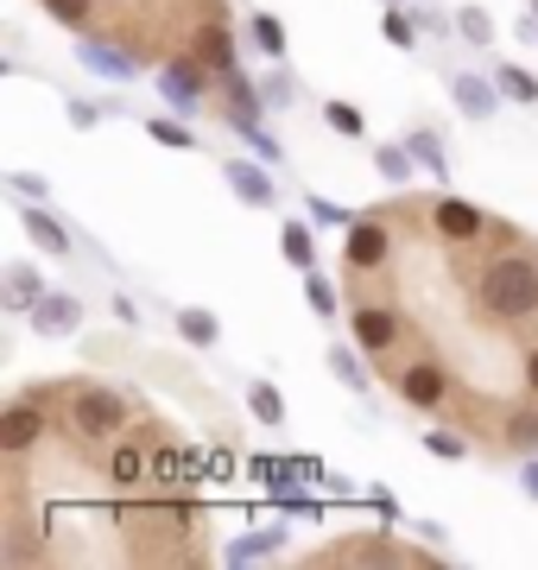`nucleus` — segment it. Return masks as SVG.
<instances>
[{
  "label": "nucleus",
  "mask_w": 538,
  "mask_h": 570,
  "mask_svg": "<svg viewBox=\"0 0 538 570\" xmlns=\"http://www.w3.org/2000/svg\"><path fill=\"white\" fill-rule=\"evenodd\" d=\"M476 298H481L488 317H500V324L532 317L538 311V261H526V254H495V261L481 266Z\"/></svg>",
  "instance_id": "f257e3e1"
},
{
  "label": "nucleus",
  "mask_w": 538,
  "mask_h": 570,
  "mask_svg": "<svg viewBox=\"0 0 538 570\" xmlns=\"http://www.w3.org/2000/svg\"><path fill=\"white\" fill-rule=\"evenodd\" d=\"M127 425V400L114 387H77V400H70V431L77 438H89V444H114Z\"/></svg>",
  "instance_id": "f03ea898"
},
{
  "label": "nucleus",
  "mask_w": 538,
  "mask_h": 570,
  "mask_svg": "<svg viewBox=\"0 0 538 570\" xmlns=\"http://www.w3.org/2000/svg\"><path fill=\"white\" fill-rule=\"evenodd\" d=\"M387 254H393V228L380 223V216H355L349 235H342V261L355 273H373V266H387Z\"/></svg>",
  "instance_id": "7ed1b4c3"
},
{
  "label": "nucleus",
  "mask_w": 538,
  "mask_h": 570,
  "mask_svg": "<svg viewBox=\"0 0 538 570\" xmlns=\"http://www.w3.org/2000/svg\"><path fill=\"white\" fill-rule=\"evenodd\" d=\"M393 387H399V400H406V406H418V412H437L444 400H450V381H444V367H437V362L399 367Z\"/></svg>",
  "instance_id": "20e7f679"
},
{
  "label": "nucleus",
  "mask_w": 538,
  "mask_h": 570,
  "mask_svg": "<svg viewBox=\"0 0 538 570\" xmlns=\"http://www.w3.org/2000/svg\"><path fill=\"white\" fill-rule=\"evenodd\" d=\"M51 431V419H44V406L39 400H13V406L0 412V450L7 456H20V450H32Z\"/></svg>",
  "instance_id": "39448f33"
},
{
  "label": "nucleus",
  "mask_w": 538,
  "mask_h": 570,
  "mask_svg": "<svg viewBox=\"0 0 538 570\" xmlns=\"http://www.w3.org/2000/svg\"><path fill=\"white\" fill-rule=\"evenodd\" d=\"M159 89H166L178 108H203V96H209V63H203V58H171L166 70H159Z\"/></svg>",
  "instance_id": "423d86ee"
},
{
  "label": "nucleus",
  "mask_w": 538,
  "mask_h": 570,
  "mask_svg": "<svg viewBox=\"0 0 538 570\" xmlns=\"http://www.w3.org/2000/svg\"><path fill=\"white\" fill-rule=\"evenodd\" d=\"M267 165H272V159H267ZM267 165H253V159H228V165H222L228 190H235L248 209H272V204H279V184L267 178Z\"/></svg>",
  "instance_id": "0eeeda50"
},
{
  "label": "nucleus",
  "mask_w": 538,
  "mask_h": 570,
  "mask_svg": "<svg viewBox=\"0 0 538 570\" xmlns=\"http://www.w3.org/2000/svg\"><path fill=\"white\" fill-rule=\"evenodd\" d=\"M431 228L444 235V242L469 247V242H481V235H488V216H481L476 204H462V197H444V204L431 209Z\"/></svg>",
  "instance_id": "6e6552de"
},
{
  "label": "nucleus",
  "mask_w": 538,
  "mask_h": 570,
  "mask_svg": "<svg viewBox=\"0 0 538 570\" xmlns=\"http://www.w3.org/2000/svg\"><path fill=\"white\" fill-rule=\"evenodd\" d=\"M450 102L469 115V121H495L500 108V82L476 77V70H450Z\"/></svg>",
  "instance_id": "1a4fd4ad"
},
{
  "label": "nucleus",
  "mask_w": 538,
  "mask_h": 570,
  "mask_svg": "<svg viewBox=\"0 0 538 570\" xmlns=\"http://www.w3.org/2000/svg\"><path fill=\"white\" fill-rule=\"evenodd\" d=\"M32 330H39V336H77V330H83V298L44 292L39 305H32Z\"/></svg>",
  "instance_id": "9d476101"
},
{
  "label": "nucleus",
  "mask_w": 538,
  "mask_h": 570,
  "mask_svg": "<svg viewBox=\"0 0 538 570\" xmlns=\"http://www.w3.org/2000/svg\"><path fill=\"white\" fill-rule=\"evenodd\" d=\"M20 223H26V242L39 247V254H51V261H63V254H70V228H63L44 204H26Z\"/></svg>",
  "instance_id": "9b49d317"
},
{
  "label": "nucleus",
  "mask_w": 538,
  "mask_h": 570,
  "mask_svg": "<svg viewBox=\"0 0 538 570\" xmlns=\"http://www.w3.org/2000/svg\"><path fill=\"white\" fill-rule=\"evenodd\" d=\"M349 330H355V343L368 348V355H380V348H393V336H399V311H387V305H361Z\"/></svg>",
  "instance_id": "f8f14e48"
},
{
  "label": "nucleus",
  "mask_w": 538,
  "mask_h": 570,
  "mask_svg": "<svg viewBox=\"0 0 538 570\" xmlns=\"http://www.w3.org/2000/svg\"><path fill=\"white\" fill-rule=\"evenodd\" d=\"M77 58H83L89 70H102L108 82H133V77H140L133 58H127L121 45H108V39H77Z\"/></svg>",
  "instance_id": "ddd939ff"
},
{
  "label": "nucleus",
  "mask_w": 538,
  "mask_h": 570,
  "mask_svg": "<svg viewBox=\"0 0 538 570\" xmlns=\"http://www.w3.org/2000/svg\"><path fill=\"white\" fill-rule=\"evenodd\" d=\"M0 279H7V311H32L44 298V279H39V266L32 261H7Z\"/></svg>",
  "instance_id": "4468645a"
},
{
  "label": "nucleus",
  "mask_w": 538,
  "mask_h": 570,
  "mask_svg": "<svg viewBox=\"0 0 538 570\" xmlns=\"http://www.w3.org/2000/svg\"><path fill=\"white\" fill-rule=\"evenodd\" d=\"M178 336H185L190 348H216V343H222V317L203 311V305H185V311H178Z\"/></svg>",
  "instance_id": "2eb2a0df"
},
{
  "label": "nucleus",
  "mask_w": 538,
  "mask_h": 570,
  "mask_svg": "<svg viewBox=\"0 0 538 570\" xmlns=\"http://www.w3.org/2000/svg\"><path fill=\"white\" fill-rule=\"evenodd\" d=\"M279 254H286V266L311 273V266H317V235L305 223H286V228H279Z\"/></svg>",
  "instance_id": "dca6fc26"
},
{
  "label": "nucleus",
  "mask_w": 538,
  "mask_h": 570,
  "mask_svg": "<svg viewBox=\"0 0 538 570\" xmlns=\"http://www.w3.org/2000/svg\"><path fill=\"white\" fill-rule=\"evenodd\" d=\"M197 58H203L216 77H235V45H228L222 26H203V32H197Z\"/></svg>",
  "instance_id": "f3484780"
},
{
  "label": "nucleus",
  "mask_w": 538,
  "mask_h": 570,
  "mask_svg": "<svg viewBox=\"0 0 538 570\" xmlns=\"http://www.w3.org/2000/svg\"><path fill=\"white\" fill-rule=\"evenodd\" d=\"M355 348H361V343H355ZM355 348H349V343H336V348H330V374H336V381H342L349 393H368L373 381H368V367H361V355H355Z\"/></svg>",
  "instance_id": "a211bd4d"
},
{
  "label": "nucleus",
  "mask_w": 538,
  "mask_h": 570,
  "mask_svg": "<svg viewBox=\"0 0 538 570\" xmlns=\"http://www.w3.org/2000/svg\"><path fill=\"white\" fill-rule=\"evenodd\" d=\"M412 165H418V153H412L406 140H399V146H380V153H373V171H380L387 184H412Z\"/></svg>",
  "instance_id": "6ab92c4d"
},
{
  "label": "nucleus",
  "mask_w": 538,
  "mask_h": 570,
  "mask_svg": "<svg viewBox=\"0 0 538 570\" xmlns=\"http://www.w3.org/2000/svg\"><path fill=\"white\" fill-rule=\"evenodd\" d=\"M146 134H152L159 146H171V153H197V146H203L185 121H171V115H152V121H146Z\"/></svg>",
  "instance_id": "aec40b11"
},
{
  "label": "nucleus",
  "mask_w": 538,
  "mask_h": 570,
  "mask_svg": "<svg viewBox=\"0 0 538 570\" xmlns=\"http://www.w3.org/2000/svg\"><path fill=\"white\" fill-rule=\"evenodd\" d=\"M495 82H500V96H514V102H538V77L526 63H500Z\"/></svg>",
  "instance_id": "412c9836"
},
{
  "label": "nucleus",
  "mask_w": 538,
  "mask_h": 570,
  "mask_svg": "<svg viewBox=\"0 0 538 570\" xmlns=\"http://www.w3.org/2000/svg\"><path fill=\"white\" fill-rule=\"evenodd\" d=\"M323 121H330V134H342V140H361V134H368V115L355 102H323Z\"/></svg>",
  "instance_id": "4be33fe9"
},
{
  "label": "nucleus",
  "mask_w": 538,
  "mask_h": 570,
  "mask_svg": "<svg viewBox=\"0 0 538 570\" xmlns=\"http://www.w3.org/2000/svg\"><path fill=\"white\" fill-rule=\"evenodd\" d=\"M248 412L260 419V425H279V419H286V400H279L272 381H253V387H248Z\"/></svg>",
  "instance_id": "5701e85b"
},
{
  "label": "nucleus",
  "mask_w": 538,
  "mask_h": 570,
  "mask_svg": "<svg viewBox=\"0 0 538 570\" xmlns=\"http://www.w3.org/2000/svg\"><path fill=\"white\" fill-rule=\"evenodd\" d=\"M406 146L418 153V165H425L431 178H444V171H450V159H444V140H437V134H425V127H418V134H406Z\"/></svg>",
  "instance_id": "b1692460"
},
{
  "label": "nucleus",
  "mask_w": 538,
  "mask_h": 570,
  "mask_svg": "<svg viewBox=\"0 0 538 570\" xmlns=\"http://www.w3.org/2000/svg\"><path fill=\"white\" fill-rule=\"evenodd\" d=\"M253 45L267 51V58H286V26H279V13H253Z\"/></svg>",
  "instance_id": "393cba45"
},
{
  "label": "nucleus",
  "mask_w": 538,
  "mask_h": 570,
  "mask_svg": "<svg viewBox=\"0 0 538 570\" xmlns=\"http://www.w3.org/2000/svg\"><path fill=\"white\" fill-rule=\"evenodd\" d=\"M418 26H425V20H412V13H399V7H387V20H380V32H387V45H399V51H412V45H418Z\"/></svg>",
  "instance_id": "a878e982"
},
{
  "label": "nucleus",
  "mask_w": 538,
  "mask_h": 570,
  "mask_svg": "<svg viewBox=\"0 0 538 570\" xmlns=\"http://www.w3.org/2000/svg\"><path fill=\"white\" fill-rule=\"evenodd\" d=\"M44 13L58 26H77V32H83V26L96 20V0H44Z\"/></svg>",
  "instance_id": "bb28decb"
},
{
  "label": "nucleus",
  "mask_w": 538,
  "mask_h": 570,
  "mask_svg": "<svg viewBox=\"0 0 538 570\" xmlns=\"http://www.w3.org/2000/svg\"><path fill=\"white\" fill-rule=\"evenodd\" d=\"M456 32H462L469 45H488V39H495V20H488V7H462V13H456Z\"/></svg>",
  "instance_id": "cd10ccee"
},
{
  "label": "nucleus",
  "mask_w": 538,
  "mask_h": 570,
  "mask_svg": "<svg viewBox=\"0 0 538 570\" xmlns=\"http://www.w3.org/2000/svg\"><path fill=\"white\" fill-rule=\"evenodd\" d=\"M425 450H431V456H444V463H462V456H469V444H462L456 431H425Z\"/></svg>",
  "instance_id": "c85d7f7f"
},
{
  "label": "nucleus",
  "mask_w": 538,
  "mask_h": 570,
  "mask_svg": "<svg viewBox=\"0 0 538 570\" xmlns=\"http://www.w3.org/2000/svg\"><path fill=\"white\" fill-rule=\"evenodd\" d=\"M305 298H311V311H317V317H336V292H330V279H317V273H305Z\"/></svg>",
  "instance_id": "c756f323"
},
{
  "label": "nucleus",
  "mask_w": 538,
  "mask_h": 570,
  "mask_svg": "<svg viewBox=\"0 0 538 570\" xmlns=\"http://www.w3.org/2000/svg\"><path fill=\"white\" fill-rule=\"evenodd\" d=\"M272 546H279V532H267V539H235V546H228V564H248V558H267Z\"/></svg>",
  "instance_id": "7c9ffc66"
},
{
  "label": "nucleus",
  "mask_w": 538,
  "mask_h": 570,
  "mask_svg": "<svg viewBox=\"0 0 538 570\" xmlns=\"http://www.w3.org/2000/svg\"><path fill=\"white\" fill-rule=\"evenodd\" d=\"M114 482H121V489H133V482H140V450H133V444L114 450Z\"/></svg>",
  "instance_id": "2f4dec72"
},
{
  "label": "nucleus",
  "mask_w": 538,
  "mask_h": 570,
  "mask_svg": "<svg viewBox=\"0 0 538 570\" xmlns=\"http://www.w3.org/2000/svg\"><path fill=\"white\" fill-rule=\"evenodd\" d=\"M7 184H13V197H26V204H44V178L39 171H7Z\"/></svg>",
  "instance_id": "473e14b6"
},
{
  "label": "nucleus",
  "mask_w": 538,
  "mask_h": 570,
  "mask_svg": "<svg viewBox=\"0 0 538 570\" xmlns=\"http://www.w3.org/2000/svg\"><path fill=\"white\" fill-rule=\"evenodd\" d=\"M514 444H526V450H538V412H514V431H507Z\"/></svg>",
  "instance_id": "72a5a7b5"
},
{
  "label": "nucleus",
  "mask_w": 538,
  "mask_h": 570,
  "mask_svg": "<svg viewBox=\"0 0 538 570\" xmlns=\"http://www.w3.org/2000/svg\"><path fill=\"white\" fill-rule=\"evenodd\" d=\"M267 102H272V108H286V102H291V82H286V77H272V82H267Z\"/></svg>",
  "instance_id": "f704fd0d"
},
{
  "label": "nucleus",
  "mask_w": 538,
  "mask_h": 570,
  "mask_svg": "<svg viewBox=\"0 0 538 570\" xmlns=\"http://www.w3.org/2000/svg\"><path fill=\"white\" fill-rule=\"evenodd\" d=\"M311 216H323V223H355V216H342V209L323 204V197H311Z\"/></svg>",
  "instance_id": "c9c22d12"
},
{
  "label": "nucleus",
  "mask_w": 538,
  "mask_h": 570,
  "mask_svg": "<svg viewBox=\"0 0 538 570\" xmlns=\"http://www.w3.org/2000/svg\"><path fill=\"white\" fill-rule=\"evenodd\" d=\"M70 121H77V127H96V102H70Z\"/></svg>",
  "instance_id": "e433bc0d"
},
{
  "label": "nucleus",
  "mask_w": 538,
  "mask_h": 570,
  "mask_svg": "<svg viewBox=\"0 0 538 570\" xmlns=\"http://www.w3.org/2000/svg\"><path fill=\"white\" fill-rule=\"evenodd\" d=\"M519 482H526V494L538 501V463H526V469H519Z\"/></svg>",
  "instance_id": "4c0bfd02"
},
{
  "label": "nucleus",
  "mask_w": 538,
  "mask_h": 570,
  "mask_svg": "<svg viewBox=\"0 0 538 570\" xmlns=\"http://www.w3.org/2000/svg\"><path fill=\"white\" fill-rule=\"evenodd\" d=\"M526 387H532V400H538V348L526 355Z\"/></svg>",
  "instance_id": "58836bf2"
},
{
  "label": "nucleus",
  "mask_w": 538,
  "mask_h": 570,
  "mask_svg": "<svg viewBox=\"0 0 538 570\" xmlns=\"http://www.w3.org/2000/svg\"><path fill=\"white\" fill-rule=\"evenodd\" d=\"M532 20H538V0H532Z\"/></svg>",
  "instance_id": "ea45409f"
}]
</instances>
